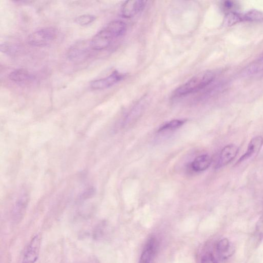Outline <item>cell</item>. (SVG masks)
I'll use <instances>...</instances> for the list:
<instances>
[{
    "instance_id": "1",
    "label": "cell",
    "mask_w": 263,
    "mask_h": 263,
    "mask_svg": "<svg viewBox=\"0 0 263 263\" xmlns=\"http://www.w3.org/2000/svg\"><path fill=\"white\" fill-rule=\"evenodd\" d=\"M215 77V74L211 71L198 74L178 88L175 92V95L176 96H183L202 89L211 84L214 81Z\"/></svg>"
},
{
    "instance_id": "2",
    "label": "cell",
    "mask_w": 263,
    "mask_h": 263,
    "mask_svg": "<svg viewBox=\"0 0 263 263\" xmlns=\"http://www.w3.org/2000/svg\"><path fill=\"white\" fill-rule=\"evenodd\" d=\"M57 35V30L54 28H42L30 34L28 38V41L31 45L42 47L52 43L56 39Z\"/></svg>"
},
{
    "instance_id": "3",
    "label": "cell",
    "mask_w": 263,
    "mask_h": 263,
    "mask_svg": "<svg viewBox=\"0 0 263 263\" xmlns=\"http://www.w3.org/2000/svg\"><path fill=\"white\" fill-rule=\"evenodd\" d=\"M114 38L113 34L105 27L92 37L90 43V47L95 51L104 50L109 47Z\"/></svg>"
},
{
    "instance_id": "4",
    "label": "cell",
    "mask_w": 263,
    "mask_h": 263,
    "mask_svg": "<svg viewBox=\"0 0 263 263\" xmlns=\"http://www.w3.org/2000/svg\"><path fill=\"white\" fill-rule=\"evenodd\" d=\"M145 5L146 2L141 0H131L126 1L122 6V16L126 18L134 17L144 9Z\"/></svg>"
},
{
    "instance_id": "5",
    "label": "cell",
    "mask_w": 263,
    "mask_h": 263,
    "mask_svg": "<svg viewBox=\"0 0 263 263\" xmlns=\"http://www.w3.org/2000/svg\"><path fill=\"white\" fill-rule=\"evenodd\" d=\"M40 246V238L36 236L27 247L22 263H34L38 259Z\"/></svg>"
},
{
    "instance_id": "6",
    "label": "cell",
    "mask_w": 263,
    "mask_h": 263,
    "mask_svg": "<svg viewBox=\"0 0 263 263\" xmlns=\"http://www.w3.org/2000/svg\"><path fill=\"white\" fill-rule=\"evenodd\" d=\"M122 78L121 74L115 72L105 79L92 82L90 87L92 89L98 90L109 88L119 82Z\"/></svg>"
},
{
    "instance_id": "7",
    "label": "cell",
    "mask_w": 263,
    "mask_h": 263,
    "mask_svg": "<svg viewBox=\"0 0 263 263\" xmlns=\"http://www.w3.org/2000/svg\"><path fill=\"white\" fill-rule=\"evenodd\" d=\"M263 145V138L262 136H257L252 139L246 152L240 158L237 164L253 157H255L259 154Z\"/></svg>"
},
{
    "instance_id": "8",
    "label": "cell",
    "mask_w": 263,
    "mask_h": 263,
    "mask_svg": "<svg viewBox=\"0 0 263 263\" xmlns=\"http://www.w3.org/2000/svg\"><path fill=\"white\" fill-rule=\"evenodd\" d=\"M239 148L235 145H229L222 150L216 168L225 166L233 161L237 156Z\"/></svg>"
},
{
    "instance_id": "9",
    "label": "cell",
    "mask_w": 263,
    "mask_h": 263,
    "mask_svg": "<svg viewBox=\"0 0 263 263\" xmlns=\"http://www.w3.org/2000/svg\"><path fill=\"white\" fill-rule=\"evenodd\" d=\"M157 241L156 238H151L147 241L138 263H151L157 251Z\"/></svg>"
},
{
    "instance_id": "10",
    "label": "cell",
    "mask_w": 263,
    "mask_h": 263,
    "mask_svg": "<svg viewBox=\"0 0 263 263\" xmlns=\"http://www.w3.org/2000/svg\"><path fill=\"white\" fill-rule=\"evenodd\" d=\"M244 74L251 77L263 75V55L245 70Z\"/></svg>"
},
{
    "instance_id": "11",
    "label": "cell",
    "mask_w": 263,
    "mask_h": 263,
    "mask_svg": "<svg viewBox=\"0 0 263 263\" xmlns=\"http://www.w3.org/2000/svg\"><path fill=\"white\" fill-rule=\"evenodd\" d=\"M212 162L211 158L208 155L197 157L192 163V168L195 172L205 171L210 166Z\"/></svg>"
},
{
    "instance_id": "12",
    "label": "cell",
    "mask_w": 263,
    "mask_h": 263,
    "mask_svg": "<svg viewBox=\"0 0 263 263\" xmlns=\"http://www.w3.org/2000/svg\"><path fill=\"white\" fill-rule=\"evenodd\" d=\"M28 203V196L26 194L21 195L14 207L13 214L15 220H20L22 217Z\"/></svg>"
},
{
    "instance_id": "13",
    "label": "cell",
    "mask_w": 263,
    "mask_h": 263,
    "mask_svg": "<svg viewBox=\"0 0 263 263\" xmlns=\"http://www.w3.org/2000/svg\"><path fill=\"white\" fill-rule=\"evenodd\" d=\"M106 28L110 31L115 38L124 35L127 31V26L120 21H112L108 24Z\"/></svg>"
},
{
    "instance_id": "14",
    "label": "cell",
    "mask_w": 263,
    "mask_h": 263,
    "mask_svg": "<svg viewBox=\"0 0 263 263\" xmlns=\"http://www.w3.org/2000/svg\"><path fill=\"white\" fill-rule=\"evenodd\" d=\"M216 250L220 257L223 259L228 258L234 253L231 244L227 239L220 240L216 246Z\"/></svg>"
},
{
    "instance_id": "15",
    "label": "cell",
    "mask_w": 263,
    "mask_h": 263,
    "mask_svg": "<svg viewBox=\"0 0 263 263\" xmlns=\"http://www.w3.org/2000/svg\"><path fill=\"white\" fill-rule=\"evenodd\" d=\"M31 75L24 69H18L12 72L9 75V79L15 83L25 82L30 80Z\"/></svg>"
},
{
    "instance_id": "16",
    "label": "cell",
    "mask_w": 263,
    "mask_h": 263,
    "mask_svg": "<svg viewBox=\"0 0 263 263\" xmlns=\"http://www.w3.org/2000/svg\"><path fill=\"white\" fill-rule=\"evenodd\" d=\"M84 44L80 43L76 45L70 51L69 57L73 60H79L83 58L88 53V49Z\"/></svg>"
},
{
    "instance_id": "17",
    "label": "cell",
    "mask_w": 263,
    "mask_h": 263,
    "mask_svg": "<svg viewBox=\"0 0 263 263\" xmlns=\"http://www.w3.org/2000/svg\"><path fill=\"white\" fill-rule=\"evenodd\" d=\"M185 122L184 120H174L162 126L159 130V132L174 131L181 127Z\"/></svg>"
},
{
    "instance_id": "18",
    "label": "cell",
    "mask_w": 263,
    "mask_h": 263,
    "mask_svg": "<svg viewBox=\"0 0 263 263\" xmlns=\"http://www.w3.org/2000/svg\"><path fill=\"white\" fill-rule=\"evenodd\" d=\"M245 21H260L263 20V13L256 10H251L243 14Z\"/></svg>"
},
{
    "instance_id": "19",
    "label": "cell",
    "mask_w": 263,
    "mask_h": 263,
    "mask_svg": "<svg viewBox=\"0 0 263 263\" xmlns=\"http://www.w3.org/2000/svg\"><path fill=\"white\" fill-rule=\"evenodd\" d=\"M96 20L95 15L90 14H84L77 17L75 22L81 26H86L91 24Z\"/></svg>"
},
{
    "instance_id": "20",
    "label": "cell",
    "mask_w": 263,
    "mask_h": 263,
    "mask_svg": "<svg viewBox=\"0 0 263 263\" xmlns=\"http://www.w3.org/2000/svg\"><path fill=\"white\" fill-rule=\"evenodd\" d=\"M256 236L259 240L263 239V215L258 222L256 228Z\"/></svg>"
},
{
    "instance_id": "21",
    "label": "cell",
    "mask_w": 263,
    "mask_h": 263,
    "mask_svg": "<svg viewBox=\"0 0 263 263\" xmlns=\"http://www.w3.org/2000/svg\"><path fill=\"white\" fill-rule=\"evenodd\" d=\"M202 263H218V262L212 254L207 253L202 257Z\"/></svg>"
},
{
    "instance_id": "22",
    "label": "cell",
    "mask_w": 263,
    "mask_h": 263,
    "mask_svg": "<svg viewBox=\"0 0 263 263\" xmlns=\"http://www.w3.org/2000/svg\"><path fill=\"white\" fill-rule=\"evenodd\" d=\"M235 6V4L232 2L227 1L224 3V8L227 11L233 9Z\"/></svg>"
}]
</instances>
